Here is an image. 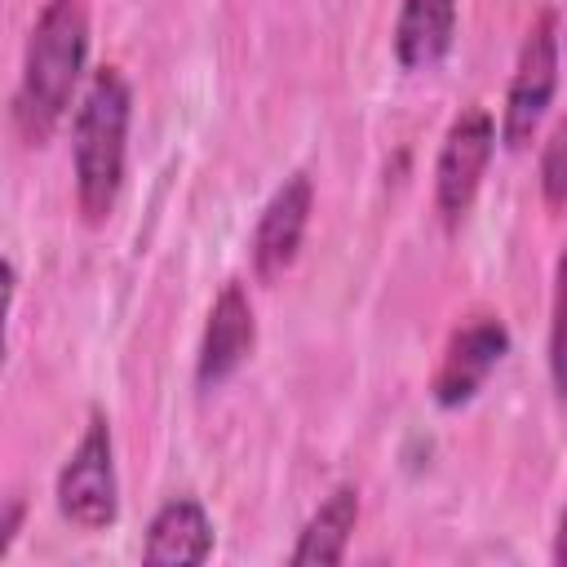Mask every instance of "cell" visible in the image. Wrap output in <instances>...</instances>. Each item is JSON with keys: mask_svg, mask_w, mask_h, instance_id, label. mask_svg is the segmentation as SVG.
I'll list each match as a JSON object with an SVG mask.
<instances>
[{"mask_svg": "<svg viewBox=\"0 0 567 567\" xmlns=\"http://www.w3.org/2000/svg\"><path fill=\"white\" fill-rule=\"evenodd\" d=\"M89 62V4L84 0H44L13 93V128L27 146H44L62 124L75 84Z\"/></svg>", "mask_w": 567, "mask_h": 567, "instance_id": "1", "label": "cell"}, {"mask_svg": "<svg viewBox=\"0 0 567 567\" xmlns=\"http://www.w3.org/2000/svg\"><path fill=\"white\" fill-rule=\"evenodd\" d=\"M128 124H133V89L120 66L93 71L75 120H71V173H75V208L89 226H102L124 190L128 164Z\"/></svg>", "mask_w": 567, "mask_h": 567, "instance_id": "2", "label": "cell"}, {"mask_svg": "<svg viewBox=\"0 0 567 567\" xmlns=\"http://www.w3.org/2000/svg\"><path fill=\"white\" fill-rule=\"evenodd\" d=\"M558 93V9L545 4L518 49L514 75H509V93H505V111H501V142L505 151H527L532 137L540 133V120L549 115Z\"/></svg>", "mask_w": 567, "mask_h": 567, "instance_id": "3", "label": "cell"}, {"mask_svg": "<svg viewBox=\"0 0 567 567\" xmlns=\"http://www.w3.org/2000/svg\"><path fill=\"white\" fill-rule=\"evenodd\" d=\"M58 514L80 532H106L120 518L115 443H111V421L102 412L89 416L80 443L71 447L58 474Z\"/></svg>", "mask_w": 567, "mask_h": 567, "instance_id": "4", "label": "cell"}, {"mask_svg": "<svg viewBox=\"0 0 567 567\" xmlns=\"http://www.w3.org/2000/svg\"><path fill=\"white\" fill-rule=\"evenodd\" d=\"M492 151H496V120L487 115V106H461L434 159V208L447 230H456L470 217L478 186L487 177Z\"/></svg>", "mask_w": 567, "mask_h": 567, "instance_id": "5", "label": "cell"}, {"mask_svg": "<svg viewBox=\"0 0 567 567\" xmlns=\"http://www.w3.org/2000/svg\"><path fill=\"white\" fill-rule=\"evenodd\" d=\"M509 354V328L501 315H470L443 346V359L430 377V399L439 408H465L483 381Z\"/></svg>", "mask_w": 567, "mask_h": 567, "instance_id": "6", "label": "cell"}, {"mask_svg": "<svg viewBox=\"0 0 567 567\" xmlns=\"http://www.w3.org/2000/svg\"><path fill=\"white\" fill-rule=\"evenodd\" d=\"M310 208H315V186L306 173L284 177L275 186V195L266 199V208L252 226V239H248L252 275L261 284H279L292 270L301 239H306V226H310Z\"/></svg>", "mask_w": 567, "mask_h": 567, "instance_id": "7", "label": "cell"}, {"mask_svg": "<svg viewBox=\"0 0 567 567\" xmlns=\"http://www.w3.org/2000/svg\"><path fill=\"white\" fill-rule=\"evenodd\" d=\"M257 346V315L252 301L239 284H221L208 323H204V341H199V359H195V385L199 390H217L226 385L252 354Z\"/></svg>", "mask_w": 567, "mask_h": 567, "instance_id": "8", "label": "cell"}, {"mask_svg": "<svg viewBox=\"0 0 567 567\" xmlns=\"http://www.w3.org/2000/svg\"><path fill=\"white\" fill-rule=\"evenodd\" d=\"M213 554V518L195 496H173L155 509L142 540V563L173 567V563H204Z\"/></svg>", "mask_w": 567, "mask_h": 567, "instance_id": "9", "label": "cell"}, {"mask_svg": "<svg viewBox=\"0 0 567 567\" xmlns=\"http://www.w3.org/2000/svg\"><path fill=\"white\" fill-rule=\"evenodd\" d=\"M456 40V0H403L394 18V58L403 71H434Z\"/></svg>", "mask_w": 567, "mask_h": 567, "instance_id": "10", "label": "cell"}, {"mask_svg": "<svg viewBox=\"0 0 567 567\" xmlns=\"http://www.w3.org/2000/svg\"><path fill=\"white\" fill-rule=\"evenodd\" d=\"M354 523H359V487L354 483H341L306 518V527L297 532V545H292L288 563L292 567H332V563H341Z\"/></svg>", "mask_w": 567, "mask_h": 567, "instance_id": "11", "label": "cell"}, {"mask_svg": "<svg viewBox=\"0 0 567 567\" xmlns=\"http://www.w3.org/2000/svg\"><path fill=\"white\" fill-rule=\"evenodd\" d=\"M563 155H567V137H563V128H554L545 137V151H540V195H545L549 213H558L563 199H567V164H563Z\"/></svg>", "mask_w": 567, "mask_h": 567, "instance_id": "12", "label": "cell"}, {"mask_svg": "<svg viewBox=\"0 0 567 567\" xmlns=\"http://www.w3.org/2000/svg\"><path fill=\"white\" fill-rule=\"evenodd\" d=\"M13 292H18V270H13V261L0 257V368H4V328H9V310H13Z\"/></svg>", "mask_w": 567, "mask_h": 567, "instance_id": "13", "label": "cell"}, {"mask_svg": "<svg viewBox=\"0 0 567 567\" xmlns=\"http://www.w3.org/2000/svg\"><path fill=\"white\" fill-rule=\"evenodd\" d=\"M22 514H27L22 496H4V501H0V554L13 545V536H18V527H22Z\"/></svg>", "mask_w": 567, "mask_h": 567, "instance_id": "14", "label": "cell"}]
</instances>
